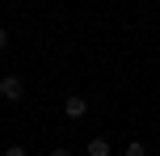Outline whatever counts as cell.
I'll list each match as a JSON object with an SVG mask.
<instances>
[{
    "instance_id": "1",
    "label": "cell",
    "mask_w": 160,
    "mask_h": 156,
    "mask_svg": "<svg viewBox=\"0 0 160 156\" xmlns=\"http://www.w3.org/2000/svg\"><path fill=\"white\" fill-rule=\"evenodd\" d=\"M0 97H4V101H21V97H25V80H21L17 72L0 76Z\"/></svg>"
},
{
    "instance_id": "2",
    "label": "cell",
    "mask_w": 160,
    "mask_h": 156,
    "mask_svg": "<svg viewBox=\"0 0 160 156\" xmlns=\"http://www.w3.org/2000/svg\"><path fill=\"white\" fill-rule=\"evenodd\" d=\"M84 114H88V97H84V93H68V97H63V118L80 123Z\"/></svg>"
},
{
    "instance_id": "3",
    "label": "cell",
    "mask_w": 160,
    "mask_h": 156,
    "mask_svg": "<svg viewBox=\"0 0 160 156\" xmlns=\"http://www.w3.org/2000/svg\"><path fill=\"white\" fill-rule=\"evenodd\" d=\"M84 152H88V156H110L114 148H110V139H101V135H97V139H88V143H84Z\"/></svg>"
},
{
    "instance_id": "4",
    "label": "cell",
    "mask_w": 160,
    "mask_h": 156,
    "mask_svg": "<svg viewBox=\"0 0 160 156\" xmlns=\"http://www.w3.org/2000/svg\"><path fill=\"white\" fill-rule=\"evenodd\" d=\"M143 152H148V148H143L139 139H131V143H127V156H143Z\"/></svg>"
},
{
    "instance_id": "5",
    "label": "cell",
    "mask_w": 160,
    "mask_h": 156,
    "mask_svg": "<svg viewBox=\"0 0 160 156\" xmlns=\"http://www.w3.org/2000/svg\"><path fill=\"white\" fill-rule=\"evenodd\" d=\"M0 51H8V30L0 25Z\"/></svg>"
},
{
    "instance_id": "6",
    "label": "cell",
    "mask_w": 160,
    "mask_h": 156,
    "mask_svg": "<svg viewBox=\"0 0 160 156\" xmlns=\"http://www.w3.org/2000/svg\"><path fill=\"white\" fill-rule=\"evenodd\" d=\"M17 4H30V0H17Z\"/></svg>"
}]
</instances>
